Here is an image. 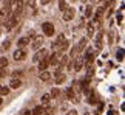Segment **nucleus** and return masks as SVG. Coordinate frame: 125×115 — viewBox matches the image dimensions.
Instances as JSON below:
<instances>
[{
	"label": "nucleus",
	"instance_id": "obj_1",
	"mask_svg": "<svg viewBox=\"0 0 125 115\" xmlns=\"http://www.w3.org/2000/svg\"><path fill=\"white\" fill-rule=\"evenodd\" d=\"M45 58H48L46 48H39V50L36 51V55H34V58H32V61H34V62H39V61H42V59H45Z\"/></svg>",
	"mask_w": 125,
	"mask_h": 115
},
{
	"label": "nucleus",
	"instance_id": "obj_2",
	"mask_svg": "<svg viewBox=\"0 0 125 115\" xmlns=\"http://www.w3.org/2000/svg\"><path fill=\"white\" fill-rule=\"evenodd\" d=\"M42 30L45 33V36H52L54 34V25H52L51 22H45L42 25Z\"/></svg>",
	"mask_w": 125,
	"mask_h": 115
},
{
	"label": "nucleus",
	"instance_id": "obj_3",
	"mask_svg": "<svg viewBox=\"0 0 125 115\" xmlns=\"http://www.w3.org/2000/svg\"><path fill=\"white\" fill-rule=\"evenodd\" d=\"M74 8H71V6H66V9L63 11V20L65 22H68V20H73V17H74Z\"/></svg>",
	"mask_w": 125,
	"mask_h": 115
},
{
	"label": "nucleus",
	"instance_id": "obj_4",
	"mask_svg": "<svg viewBox=\"0 0 125 115\" xmlns=\"http://www.w3.org/2000/svg\"><path fill=\"white\" fill-rule=\"evenodd\" d=\"M42 45H43V36H36L34 37V41H32V44H31V47H32V50H39V48H42Z\"/></svg>",
	"mask_w": 125,
	"mask_h": 115
},
{
	"label": "nucleus",
	"instance_id": "obj_5",
	"mask_svg": "<svg viewBox=\"0 0 125 115\" xmlns=\"http://www.w3.org/2000/svg\"><path fill=\"white\" fill-rule=\"evenodd\" d=\"M60 55L62 53H59V51H54L51 56H48V62H50L51 65H56L57 62H59V59H60Z\"/></svg>",
	"mask_w": 125,
	"mask_h": 115
},
{
	"label": "nucleus",
	"instance_id": "obj_6",
	"mask_svg": "<svg viewBox=\"0 0 125 115\" xmlns=\"http://www.w3.org/2000/svg\"><path fill=\"white\" fill-rule=\"evenodd\" d=\"M25 56H26V53H25V50H23V48H19V50L14 51V59H16V61L25 59Z\"/></svg>",
	"mask_w": 125,
	"mask_h": 115
},
{
	"label": "nucleus",
	"instance_id": "obj_7",
	"mask_svg": "<svg viewBox=\"0 0 125 115\" xmlns=\"http://www.w3.org/2000/svg\"><path fill=\"white\" fill-rule=\"evenodd\" d=\"M83 65H85L83 56H77V61H76V64H74V70H76V72H80Z\"/></svg>",
	"mask_w": 125,
	"mask_h": 115
},
{
	"label": "nucleus",
	"instance_id": "obj_8",
	"mask_svg": "<svg viewBox=\"0 0 125 115\" xmlns=\"http://www.w3.org/2000/svg\"><path fill=\"white\" fill-rule=\"evenodd\" d=\"M65 93H66V98H68V100H71V101H74V103L79 100L77 97H76V93L73 92V89H71V87H68V89H66V90H65Z\"/></svg>",
	"mask_w": 125,
	"mask_h": 115
},
{
	"label": "nucleus",
	"instance_id": "obj_9",
	"mask_svg": "<svg viewBox=\"0 0 125 115\" xmlns=\"http://www.w3.org/2000/svg\"><path fill=\"white\" fill-rule=\"evenodd\" d=\"M73 92L76 95H80V92H82V84H80V81H74V84H73Z\"/></svg>",
	"mask_w": 125,
	"mask_h": 115
},
{
	"label": "nucleus",
	"instance_id": "obj_10",
	"mask_svg": "<svg viewBox=\"0 0 125 115\" xmlns=\"http://www.w3.org/2000/svg\"><path fill=\"white\" fill-rule=\"evenodd\" d=\"M54 79H56V84H62L65 81V75L59 72V73H54Z\"/></svg>",
	"mask_w": 125,
	"mask_h": 115
},
{
	"label": "nucleus",
	"instance_id": "obj_11",
	"mask_svg": "<svg viewBox=\"0 0 125 115\" xmlns=\"http://www.w3.org/2000/svg\"><path fill=\"white\" fill-rule=\"evenodd\" d=\"M28 44H30V37H22V39H19V41H17L19 48H23V47H26Z\"/></svg>",
	"mask_w": 125,
	"mask_h": 115
},
{
	"label": "nucleus",
	"instance_id": "obj_12",
	"mask_svg": "<svg viewBox=\"0 0 125 115\" xmlns=\"http://www.w3.org/2000/svg\"><path fill=\"white\" fill-rule=\"evenodd\" d=\"M20 86H22V81L17 79V78H14L11 83H9V89H19Z\"/></svg>",
	"mask_w": 125,
	"mask_h": 115
},
{
	"label": "nucleus",
	"instance_id": "obj_13",
	"mask_svg": "<svg viewBox=\"0 0 125 115\" xmlns=\"http://www.w3.org/2000/svg\"><path fill=\"white\" fill-rule=\"evenodd\" d=\"M50 65V62H48V58H45V59H42V61H39V70H46V67Z\"/></svg>",
	"mask_w": 125,
	"mask_h": 115
},
{
	"label": "nucleus",
	"instance_id": "obj_14",
	"mask_svg": "<svg viewBox=\"0 0 125 115\" xmlns=\"http://www.w3.org/2000/svg\"><path fill=\"white\" fill-rule=\"evenodd\" d=\"M54 112H56V107H52V106L43 107V115H54Z\"/></svg>",
	"mask_w": 125,
	"mask_h": 115
},
{
	"label": "nucleus",
	"instance_id": "obj_15",
	"mask_svg": "<svg viewBox=\"0 0 125 115\" xmlns=\"http://www.w3.org/2000/svg\"><path fill=\"white\" fill-rule=\"evenodd\" d=\"M102 14H104V8H97V11H96V14H94V20L96 22H100Z\"/></svg>",
	"mask_w": 125,
	"mask_h": 115
},
{
	"label": "nucleus",
	"instance_id": "obj_16",
	"mask_svg": "<svg viewBox=\"0 0 125 115\" xmlns=\"http://www.w3.org/2000/svg\"><path fill=\"white\" fill-rule=\"evenodd\" d=\"M86 31H88V34L90 36H93L94 34V25H93V22H88V23H86Z\"/></svg>",
	"mask_w": 125,
	"mask_h": 115
},
{
	"label": "nucleus",
	"instance_id": "obj_17",
	"mask_svg": "<svg viewBox=\"0 0 125 115\" xmlns=\"http://www.w3.org/2000/svg\"><path fill=\"white\" fill-rule=\"evenodd\" d=\"M6 67H8V59L6 58H0V72L5 70Z\"/></svg>",
	"mask_w": 125,
	"mask_h": 115
},
{
	"label": "nucleus",
	"instance_id": "obj_18",
	"mask_svg": "<svg viewBox=\"0 0 125 115\" xmlns=\"http://www.w3.org/2000/svg\"><path fill=\"white\" fill-rule=\"evenodd\" d=\"M50 73H48V72L46 70H43V72H40V75H39V78L42 79V81H48V79H50Z\"/></svg>",
	"mask_w": 125,
	"mask_h": 115
},
{
	"label": "nucleus",
	"instance_id": "obj_19",
	"mask_svg": "<svg viewBox=\"0 0 125 115\" xmlns=\"http://www.w3.org/2000/svg\"><path fill=\"white\" fill-rule=\"evenodd\" d=\"M43 114V106H36L32 109V114L31 115H42Z\"/></svg>",
	"mask_w": 125,
	"mask_h": 115
},
{
	"label": "nucleus",
	"instance_id": "obj_20",
	"mask_svg": "<svg viewBox=\"0 0 125 115\" xmlns=\"http://www.w3.org/2000/svg\"><path fill=\"white\" fill-rule=\"evenodd\" d=\"M96 47H97V48H102V34H99L96 36Z\"/></svg>",
	"mask_w": 125,
	"mask_h": 115
},
{
	"label": "nucleus",
	"instance_id": "obj_21",
	"mask_svg": "<svg viewBox=\"0 0 125 115\" xmlns=\"http://www.w3.org/2000/svg\"><path fill=\"white\" fill-rule=\"evenodd\" d=\"M85 44H86V37H82V39H80V42H79V45H77V50H79V51L83 50V48H85Z\"/></svg>",
	"mask_w": 125,
	"mask_h": 115
},
{
	"label": "nucleus",
	"instance_id": "obj_22",
	"mask_svg": "<svg viewBox=\"0 0 125 115\" xmlns=\"http://www.w3.org/2000/svg\"><path fill=\"white\" fill-rule=\"evenodd\" d=\"M8 93H9L8 86H0V95H8Z\"/></svg>",
	"mask_w": 125,
	"mask_h": 115
},
{
	"label": "nucleus",
	"instance_id": "obj_23",
	"mask_svg": "<svg viewBox=\"0 0 125 115\" xmlns=\"http://www.w3.org/2000/svg\"><path fill=\"white\" fill-rule=\"evenodd\" d=\"M59 93H60V90L54 87V89H52V90H51V93H50V97H51V98H56V97H59Z\"/></svg>",
	"mask_w": 125,
	"mask_h": 115
},
{
	"label": "nucleus",
	"instance_id": "obj_24",
	"mask_svg": "<svg viewBox=\"0 0 125 115\" xmlns=\"http://www.w3.org/2000/svg\"><path fill=\"white\" fill-rule=\"evenodd\" d=\"M85 16H86V17H91V16H93V6H86V9H85Z\"/></svg>",
	"mask_w": 125,
	"mask_h": 115
},
{
	"label": "nucleus",
	"instance_id": "obj_25",
	"mask_svg": "<svg viewBox=\"0 0 125 115\" xmlns=\"http://www.w3.org/2000/svg\"><path fill=\"white\" fill-rule=\"evenodd\" d=\"M50 100H51V97H50V95H43V97H42V104H46V106H48Z\"/></svg>",
	"mask_w": 125,
	"mask_h": 115
},
{
	"label": "nucleus",
	"instance_id": "obj_26",
	"mask_svg": "<svg viewBox=\"0 0 125 115\" xmlns=\"http://www.w3.org/2000/svg\"><path fill=\"white\" fill-rule=\"evenodd\" d=\"M59 9H60V11H65V9H66V3H65V0H59Z\"/></svg>",
	"mask_w": 125,
	"mask_h": 115
},
{
	"label": "nucleus",
	"instance_id": "obj_27",
	"mask_svg": "<svg viewBox=\"0 0 125 115\" xmlns=\"http://www.w3.org/2000/svg\"><path fill=\"white\" fill-rule=\"evenodd\" d=\"M6 14H5L3 11H0V25H2V23H5V22H6Z\"/></svg>",
	"mask_w": 125,
	"mask_h": 115
},
{
	"label": "nucleus",
	"instance_id": "obj_28",
	"mask_svg": "<svg viewBox=\"0 0 125 115\" xmlns=\"http://www.w3.org/2000/svg\"><path fill=\"white\" fill-rule=\"evenodd\" d=\"M22 75V70H14L12 72V78H17V76H20Z\"/></svg>",
	"mask_w": 125,
	"mask_h": 115
},
{
	"label": "nucleus",
	"instance_id": "obj_29",
	"mask_svg": "<svg viewBox=\"0 0 125 115\" xmlns=\"http://www.w3.org/2000/svg\"><path fill=\"white\" fill-rule=\"evenodd\" d=\"M122 55H124V53H122V50H119V53H117V59H119V61H122V59H124Z\"/></svg>",
	"mask_w": 125,
	"mask_h": 115
},
{
	"label": "nucleus",
	"instance_id": "obj_30",
	"mask_svg": "<svg viewBox=\"0 0 125 115\" xmlns=\"http://www.w3.org/2000/svg\"><path fill=\"white\" fill-rule=\"evenodd\" d=\"M34 3H36V0H28V5H30V6L32 8V6H34Z\"/></svg>",
	"mask_w": 125,
	"mask_h": 115
},
{
	"label": "nucleus",
	"instance_id": "obj_31",
	"mask_svg": "<svg viewBox=\"0 0 125 115\" xmlns=\"http://www.w3.org/2000/svg\"><path fill=\"white\" fill-rule=\"evenodd\" d=\"M8 47H9V41H5L3 42V48H8Z\"/></svg>",
	"mask_w": 125,
	"mask_h": 115
},
{
	"label": "nucleus",
	"instance_id": "obj_32",
	"mask_svg": "<svg viewBox=\"0 0 125 115\" xmlns=\"http://www.w3.org/2000/svg\"><path fill=\"white\" fill-rule=\"evenodd\" d=\"M66 115H77V112H76V111H70Z\"/></svg>",
	"mask_w": 125,
	"mask_h": 115
},
{
	"label": "nucleus",
	"instance_id": "obj_33",
	"mask_svg": "<svg viewBox=\"0 0 125 115\" xmlns=\"http://www.w3.org/2000/svg\"><path fill=\"white\" fill-rule=\"evenodd\" d=\"M40 2H42V5H46V3H50L51 0H40Z\"/></svg>",
	"mask_w": 125,
	"mask_h": 115
},
{
	"label": "nucleus",
	"instance_id": "obj_34",
	"mask_svg": "<svg viewBox=\"0 0 125 115\" xmlns=\"http://www.w3.org/2000/svg\"><path fill=\"white\" fill-rule=\"evenodd\" d=\"M23 115H31V111H25V112H23Z\"/></svg>",
	"mask_w": 125,
	"mask_h": 115
},
{
	"label": "nucleus",
	"instance_id": "obj_35",
	"mask_svg": "<svg viewBox=\"0 0 125 115\" xmlns=\"http://www.w3.org/2000/svg\"><path fill=\"white\" fill-rule=\"evenodd\" d=\"M3 76H5V72L2 70V72H0V79H2V78H3Z\"/></svg>",
	"mask_w": 125,
	"mask_h": 115
},
{
	"label": "nucleus",
	"instance_id": "obj_36",
	"mask_svg": "<svg viewBox=\"0 0 125 115\" xmlns=\"http://www.w3.org/2000/svg\"><path fill=\"white\" fill-rule=\"evenodd\" d=\"M0 104H2V98H0Z\"/></svg>",
	"mask_w": 125,
	"mask_h": 115
},
{
	"label": "nucleus",
	"instance_id": "obj_37",
	"mask_svg": "<svg viewBox=\"0 0 125 115\" xmlns=\"http://www.w3.org/2000/svg\"><path fill=\"white\" fill-rule=\"evenodd\" d=\"M80 2H86V0H80Z\"/></svg>",
	"mask_w": 125,
	"mask_h": 115
},
{
	"label": "nucleus",
	"instance_id": "obj_38",
	"mask_svg": "<svg viewBox=\"0 0 125 115\" xmlns=\"http://www.w3.org/2000/svg\"><path fill=\"white\" fill-rule=\"evenodd\" d=\"M85 115H90V114H85Z\"/></svg>",
	"mask_w": 125,
	"mask_h": 115
}]
</instances>
